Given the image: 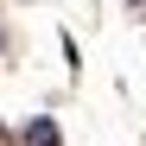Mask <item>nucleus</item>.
<instances>
[{"label":"nucleus","instance_id":"f257e3e1","mask_svg":"<svg viewBox=\"0 0 146 146\" xmlns=\"http://www.w3.org/2000/svg\"><path fill=\"white\" fill-rule=\"evenodd\" d=\"M26 146H64V133H57V121H51V114H38L32 127H26Z\"/></svg>","mask_w":146,"mask_h":146}]
</instances>
